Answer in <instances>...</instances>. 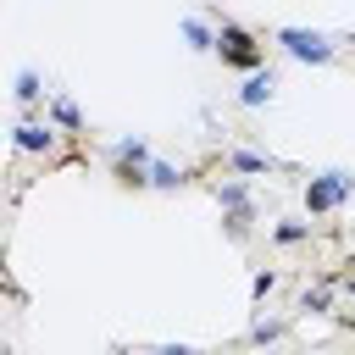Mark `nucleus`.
Returning a JSON list of instances; mask_svg holds the SVG:
<instances>
[{
  "mask_svg": "<svg viewBox=\"0 0 355 355\" xmlns=\"http://www.w3.org/2000/svg\"><path fill=\"white\" fill-rule=\"evenodd\" d=\"M39 100H44V78H39L33 67H22V72H17V105L28 111V105H39Z\"/></svg>",
  "mask_w": 355,
  "mask_h": 355,
  "instance_id": "13",
  "label": "nucleus"
},
{
  "mask_svg": "<svg viewBox=\"0 0 355 355\" xmlns=\"http://www.w3.org/2000/svg\"><path fill=\"white\" fill-rule=\"evenodd\" d=\"M272 39L294 55V61H311V67H327L338 55V44L322 33V28H272Z\"/></svg>",
  "mask_w": 355,
  "mask_h": 355,
  "instance_id": "2",
  "label": "nucleus"
},
{
  "mask_svg": "<svg viewBox=\"0 0 355 355\" xmlns=\"http://www.w3.org/2000/svg\"><path fill=\"white\" fill-rule=\"evenodd\" d=\"M272 94H277V72H272V67H255V72H244V89H239V105H244V111H261V105H272Z\"/></svg>",
  "mask_w": 355,
  "mask_h": 355,
  "instance_id": "6",
  "label": "nucleus"
},
{
  "mask_svg": "<svg viewBox=\"0 0 355 355\" xmlns=\"http://www.w3.org/2000/svg\"><path fill=\"white\" fill-rule=\"evenodd\" d=\"M44 116H50L55 128H67V133H83V111L72 105V94H50V105H44Z\"/></svg>",
  "mask_w": 355,
  "mask_h": 355,
  "instance_id": "10",
  "label": "nucleus"
},
{
  "mask_svg": "<svg viewBox=\"0 0 355 355\" xmlns=\"http://www.w3.org/2000/svg\"><path fill=\"white\" fill-rule=\"evenodd\" d=\"M250 222H255V205H239V211H222V227H227V239H250Z\"/></svg>",
  "mask_w": 355,
  "mask_h": 355,
  "instance_id": "15",
  "label": "nucleus"
},
{
  "mask_svg": "<svg viewBox=\"0 0 355 355\" xmlns=\"http://www.w3.org/2000/svg\"><path fill=\"white\" fill-rule=\"evenodd\" d=\"M222 166H227V172H244V178L283 172V161H277V155H266V150H244V144H227V150H222Z\"/></svg>",
  "mask_w": 355,
  "mask_h": 355,
  "instance_id": "5",
  "label": "nucleus"
},
{
  "mask_svg": "<svg viewBox=\"0 0 355 355\" xmlns=\"http://www.w3.org/2000/svg\"><path fill=\"white\" fill-rule=\"evenodd\" d=\"M344 283H338V272H327V277H316V288H305L300 294V311H311V316H327L333 311V294H338Z\"/></svg>",
  "mask_w": 355,
  "mask_h": 355,
  "instance_id": "8",
  "label": "nucleus"
},
{
  "mask_svg": "<svg viewBox=\"0 0 355 355\" xmlns=\"http://www.w3.org/2000/svg\"><path fill=\"white\" fill-rule=\"evenodd\" d=\"M178 33L189 39V50L216 55V22H205V17H178Z\"/></svg>",
  "mask_w": 355,
  "mask_h": 355,
  "instance_id": "7",
  "label": "nucleus"
},
{
  "mask_svg": "<svg viewBox=\"0 0 355 355\" xmlns=\"http://www.w3.org/2000/svg\"><path fill=\"white\" fill-rule=\"evenodd\" d=\"M283 338V322H255L250 327V344H277Z\"/></svg>",
  "mask_w": 355,
  "mask_h": 355,
  "instance_id": "17",
  "label": "nucleus"
},
{
  "mask_svg": "<svg viewBox=\"0 0 355 355\" xmlns=\"http://www.w3.org/2000/svg\"><path fill=\"white\" fill-rule=\"evenodd\" d=\"M61 133H67V128H55L50 116H44V122L22 116V122H17V150H22V155H44V161H50V155H55V144H61Z\"/></svg>",
  "mask_w": 355,
  "mask_h": 355,
  "instance_id": "4",
  "label": "nucleus"
},
{
  "mask_svg": "<svg viewBox=\"0 0 355 355\" xmlns=\"http://www.w3.org/2000/svg\"><path fill=\"white\" fill-rule=\"evenodd\" d=\"M349 194H355V178L349 172H316L305 183V211L311 216H333L338 205H349Z\"/></svg>",
  "mask_w": 355,
  "mask_h": 355,
  "instance_id": "3",
  "label": "nucleus"
},
{
  "mask_svg": "<svg viewBox=\"0 0 355 355\" xmlns=\"http://www.w3.org/2000/svg\"><path fill=\"white\" fill-rule=\"evenodd\" d=\"M189 183V172L183 166H172V161H155L150 155V189H183Z\"/></svg>",
  "mask_w": 355,
  "mask_h": 355,
  "instance_id": "14",
  "label": "nucleus"
},
{
  "mask_svg": "<svg viewBox=\"0 0 355 355\" xmlns=\"http://www.w3.org/2000/svg\"><path fill=\"white\" fill-rule=\"evenodd\" d=\"M272 288H277V272H266V266H261V272H255V277H250V300H255V305H261V300H266V294H272Z\"/></svg>",
  "mask_w": 355,
  "mask_h": 355,
  "instance_id": "16",
  "label": "nucleus"
},
{
  "mask_svg": "<svg viewBox=\"0 0 355 355\" xmlns=\"http://www.w3.org/2000/svg\"><path fill=\"white\" fill-rule=\"evenodd\" d=\"M111 166H150V144L144 139H116L111 144Z\"/></svg>",
  "mask_w": 355,
  "mask_h": 355,
  "instance_id": "11",
  "label": "nucleus"
},
{
  "mask_svg": "<svg viewBox=\"0 0 355 355\" xmlns=\"http://www.w3.org/2000/svg\"><path fill=\"white\" fill-rule=\"evenodd\" d=\"M272 244H277V250H300V244H311V222H272Z\"/></svg>",
  "mask_w": 355,
  "mask_h": 355,
  "instance_id": "12",
  "label": "nucleus"
},
{
  "mask_svg": "<svg viewBox=\"0 0 355 355\" xmlns=\"http://www.w3.org/2000/svg\"><path fill=\"white\" fill-rule=\"evenodd\" d=\"M216 55H222V67H233V72L266 67V44H261L244 22H233V17H216Z\"/></svg>",
  "mask_w": 355,
  "mask_h": 355,
  "instance_id": "1",
  "label": "nucleus"
},
{
  "mask_svg": "<svg viewBox=\"0 0 355 355\" xmlns=\"http://www.w3.org/2000/svg\"><path fill=\"white\" fill-rule=\"evenodd\" d=\"M216 205H222V211H239V205H255V189H250V178H244V172H233V178H222V183H216Z\"/></svg>",
  "mask_w": 355,
  "mask_h": 355,
  "instance_id": "9",
  "label": "nucleus"
}]
</instances>
